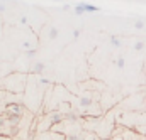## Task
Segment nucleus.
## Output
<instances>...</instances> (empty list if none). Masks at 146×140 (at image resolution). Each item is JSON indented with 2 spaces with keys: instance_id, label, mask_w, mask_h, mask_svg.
<instances>
[{
  "instance_id": "nucleus-18",
  "label": "nucleus",
  "mask_w": 146,
  "mask_h": 140,
  "mask_svg": "<svg viewBox=\"0 0 146 140\" xmlns=\"http://www.w3.org/2000/svg\"><path fill=\"white\" fill-rule=\"evenodd\" d=\"M0 27H2V24H0Z\"/></svg>"
},
{
  "instance_id": "nucleus-4",
  "label": "nucleus",
  "mask_w": 146,
  "mask_h": 140,
  "mask_svg": "<svg viewBox=\"0 0 146 140\" xmlns=\"http://www.w3.org/2000/svg\"><path fill=\"white\" fill-rule=\"evenodd\" d=\"M46 71V64L44 63H36L33 66V74H42Z\"/></svg>"
},
{
  "instance_id": "nucleus-1",
  "label": "nucleus",
  "mask_w": 146,
  "mask_h": 140,
  "mask_svg": "<svg viewBox=\"0 0 146 140\" xmlns=\"http://www.w3.org/2000/svg\"><path fill=\"white\" fill-rule=\"evenodd\" d=\"M34 140H65V137L61 133H56V132H41L36 135Z\"/></svg>"
},
{
  "instance_id": "nucleus-5",
  "label": "nucleus",
  "mask_w": 146,
  "mask_h": 140,
  "mask_svg": "<svg viewBox=\"0 0 146 140\" xmlns=\"http://www.w3.org/2000/svg\"><path fill=\"white\" fill-rule=\"evenodd\" d=\"M48 35H49V39H53V41L58 39V37H60V29H58V27H51L49 32H48Z\"/></svg>"
},
{
  "instance_id": "nucleus-8",
  "label": "nucleus",
  "mask_w": 146,
  "mask_h": 140,
  "mask_svg": "<svg viewBox=\"0 0 146 140\" xmlns=\"http://www.w3.org/2000/svg\"><path fill=\"white\" fill-rule=\"evenodd\" d=\"M115 66H117L119 69H122V68L126 66V59H124L122 56H121V58H117V59H115Z\"/></svg>"
},
{
  "instance_id": "nucleus-14",
  "label": "nucleus",
  "mask_w": 146,
  "mask_h": 140,
  "mask_svg": "<svg viewBox=\"0 0 146 140\" xmlns=\"http://www.w3.org/2000/svg\"><path fill=\"white\" fill-rule=\"evenodd\" d=\"M21 24H27V17L22 15V17H21Z\"/></svg>"
},
{
  "instance_id": "nucleus-2",
  "label": "nucleus",
  "mask_w": 146,
  "mask_h": 140,
  "mask_svg": "<svg viewBox=\"0 0 146 140\" xmlns=\"http://www.w3.org/2000/svg\"><path fill=\"white\" fill-rule=\"evenodd\" d=\"M78 105H80V108H90L94 105V98L92 96H80Z\"/></svg>"
},
{
  "instance_id": "nucleus-9",
  "label": "nucleus",
  "mask_w": 146,
  "mask_h": 140,
  "mask_svg": "<svg viewBox=\"0 0 146 140\" xmlns=\"http://www.w3.org/2000/svg\"><path fill=\"white\" fill-rule=\"evenodd\" d=\"M145 41H136V42H134V51H143V49H145Z\"/></svg>"
},
{
  "instance_id": "nucleus-10",
  "label": "nucleus",
  "mask_w": 146,
  "mask_h": 140,
  "mask_svg": "<svg viewBox=\"0 0 146 140\" xmlns=\"http://www.w3.org/2000/svg\"><path fill=\"white\" fill-rule=\"evenodd\" d=\"M26 58H29V59H34V58H36V49H34V47L27 49V51H26Z\"/></svg>"
},
{
  "instance_id": "nucleus-16",
  "label": "nucleus",
  "mask_w": 146,
  "mask_h": 140,
  "mask_svg": "<svg viewBox=\"0 0 146 140\" xmlns=\"http://www.w3.org/2000/svg\"><path fill=\"white\" fill-rule=\"evenodd\" d=\"M3 10H5V5H3V3H0V12H3Z\"/></svg>"
},
{
  "instance_id": "nucleus-11",
  "label": "nucleus",
  "mask_w": 146,
  "mask_h": 140,
  "mask_svg": "<svg viewBox=\"0 0 146 140\" xmlns=\"http://www.w3.org/2000/svg\"><path fill=\"white\" fill-rule=\"evenodd\" d=\"M143 27H145V22H143V20H136V22H134V29H138V31H141Z\"/></svg>"
},
{
  "instance_id": "nucleus-13",
  "label": "nucleus",
  "mask_w": 146,
  "mask_h": 140,
  "mask_svg": "<svg viewBox=\"0 0 146 140\" xmlns=\"http://www.w3.org/2000/svg\"><path fill=\"white\" fill-rule=\"evenodd\" d=\"M39 81H41V84H49V79H46V78H39Z\"/></svg>"
},
{
  "instance_id": "nucleus-7",
  "label": "nucleus",
  "mask_w": 146,
  "mask_h": 140,
  "mask_svg": "<svg viewBox=\"0 0 146 140\" xmlns=\"http://www.w3.org/2000/svg\"><path fill=\"white\" fill-rule=\"evenodd\" d=\"M73 12H75V15H83V14H85V10H83L82 3H76V5L73 7Z\"/></svg>"
},
{
  "instance_id": "nucleus-17",
  "label": "nucleus",
  "mask_w": 146,
  "mask_h": 140,
  "mask_svg": "<svg viewBox=\"0 0 146 140\" xmlns=\"http://www.w3.org/2000/svg\"><path fill=\"white\" fill-rule=\"evenodd\" d=\"M0 2H9V0H0Z\"/></svg>"
},
{
  "instance_id": "nucleus-15",
  "label": "nucleus",
  "mask_w": 146,
  "mask_h": 140,
  "mask_svg": "<svg viewBox=\"0 0 146 140\" xmlns=\"http://www.w3.org/2000/svg\"><path fill=\"white\" fill-rule=\"evenodd\" d=\"M24 47L26 49H31V42H24Z\"/></svg>"
},
{
  "instance_id": "nucleus-3",
  "label": "nucleus",
  "mask_w": 146,
  "mask_h": 140,
  "mask_svg": "<svg viewBox=\"0 0 146 140\" xmlns=\"http://www.w3.org/2000/svg\"><path fill=\"white\" fill-rule=\"evenodd\" d=\"M82 7H83V10H85V12H90V14H94V12H100V9H99L97 5L88 3V2H82Z\"/></svg>"
},
{
  "instance_id": "nucleus-6",
  "label": "nucleus",
  "mask_w": 146,
  "mask_h": 140,
  "mask_svg": "<svg viewBox=\"0 0 146 140\" xmlns=\"http://www.w3.org/2000/svg\"><path fill=\"white\" fill-rule=\"evenodd\" d=\"M110 46L115 47V49H119L121 47V39L117 35H110Z\"/></svg>"
},
{
  "instance_id": "nucleus-12",
  "label": "nucleus",
  "mask_w": 146,
  "mask_h": 140,
  "mask_svg": "<svg viewBox=\"0 0 146 140\" xmlns=\"http://www.w3.org/2000/svg\"><path fill=\"white\" fill-rule=\"evenodd\" d=\"M73 39H78V37H80V29H73Z\"/></svg>"
}]
</instances>
